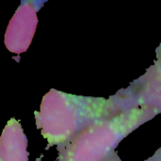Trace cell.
<instances>
[{
	"mask_svg": "<svg viewBox=\"0 0 161 161\" xmlns=\"http://www.w3.org/2000/svg\"><path fill=\"white\" fill-rule=\"evenodd\" d=\"M145 161H161V148L159 150H158V152L150 158H148Z\"/></svg>",
	"mask_w": 161,
	"mask_h": 161,
	"instance_id": "cell-4",
	"label": "cell"
},
{
	"mask_svg": "<svg viewBox=\"0 0 161 161\" xmlns=\"http://www.w3.org/2000/svg\"><path fill=\"white\" fill-rule=\"evenodd\" d=\"M133 108L123 92L105 99L67 94L51 90L36 115L37 126L49 145L63 144L93 123Z\"/></svg>",
	"mask_w": 161,
	"mask_h": 161,
	"instance_id": "cell-1",
	"label": "cell"
},
{
	"mask_svg": "<svg viewBox=\"0 0 161 161\" xmlns=\"http://www.w3.org/2000/svg\"><path fill=\"white\" fill-rule=\"evenodd\" d=\"M161 110L150 107L131 108L87 126L58 146L56 161H104L118 143Z\"/></svg>",
	"mask_w": 161,
	"mask_h": 161,
	"instance_id": "cell-2",
	"label": "cell"
},
{
	"mask_svg": "<svg viewBox=\"0 0 161 161\" xmlns=\"http://www.w3.org/2000/svg\"><path fill=\"white\" fill-rule=\"evenodd\" d=\"M104 161H121L120 160V158H119V157L117 156V154L115 153V152H113L106 160Z\"/></svg>",
	"mask_w": 161,
	"mask_h": 161,
	"instance_id": "cell-5",
	"label": "cell"
},
{
	"mask_svg": "<svg viewBox=\"0 0 161 161\" xmlns=\"http://www.w3.org/2000/svg\"><path fill=\"white\" fill-rule=\"evenodd\" d=\"M123 92L134 108L150 107L161 110V44L157 49L154 65Z\"/></svg>",
	"mask_w": 161,
	"mask_h": 161,
	"instance_id": "cell-3",
	"label": "cell"
}]
</instances>
